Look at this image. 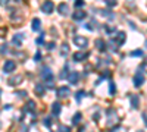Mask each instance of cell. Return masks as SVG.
Here are the masks:
<instances>
[{
    "mask_svg": "<svg viewBox=\"0 0 147 132\" xmlns=\"http://www.w3.org/2000/svg\"><path fill=\"white\" fill-rule=\"evenodd\" d=\"M41 79L46 82V85L49 88H53L55 87V79H53V72L49 66H44L41 69Z\"/></svg>",
    "mask_w": 147,
    "mask_h": 132,
    "instance_id": "cell-1",
    "label": "cell"
},
{
    "mask_svg": "<svg viewBox=\"0 0 147 132\" xmlns=\"http://www.w3.org/2000/svg\"><path fill=\"white\" fill-rule=\"evenodd\" d=\"M125 40H127V35H125V32H122V31L113 32V35H112V41H113L118 47L124 44V43H125Z\"/></svg>",
    "mask_w": 147,
    "mask_h": 132,
    "instance_id": "cell-2",
    "label": "cell"
},
{
    "mask_svg": "<svg viewBox=\"0 0 147 132\" xmlns=\"http://www.w3.org/2000/svg\"><path fill=\"white\" fill-rule=\"evenodd\" d=\"M74 44L80 49H85V47H88V40L87 37H82V35H75L74 37Z\"/></svg>",
    "mask_w": 147,
    "mask_h": 132,
    "instance_id": "cell-3",
    "label": "cell"
},
{
    "mask_svg": "<svg viewBox=\"0 0 147 132\" xmlns=\"http://www.w3.org/2000/svg\"><path fill=\"white\" fill-rule=\"evenodd\" d=\"M143 69H144V65H140L138 72L136 74V76H134V85H136V87H141L143 84H144V75L141 74Z\"/></svg>",
    "mask_w": 147,
    "mask_h": 132,
    "instance_id": "cell-4",
    "label": "cell"
},
{
    "mask_svg": "<svg viewBox=\"0 0 147 132\" xmlns=\"http://www.w3.org/2000/svg\"><path fill=\"white\" fill-rule=\"evenodd\" d=\"M41 10L44 12V13H52V12L55 10V3L52 2V0H46V2L41 5Z\"/></svg>",
    "mask_w": 147,
    "mask_h": 132,
    "instance_id": "cell-5",
    "label": "cell"
},
{
    "mask_svg": "<svg viewBox=\"0 0 147 132\" xmlns=\"http://www.w3.org/2000/svg\"><path fill=\"white\" fill-rule=\"evenodd\" d=\"M90 57V52H77L74 54V60L75 62H84Z\"/></svg>",
    "mask_w": 147,
    "mask_h": 132,
    "instance_id": "cell-6",
    "label": "cell"
},
{
    "mask_svg": "<svg viewBox=\"0 0 147 132\" xmlns=\"http://www.w3.org/2000/svg\"><path fill=\"white\" fill-rule=\"evenodd\" d=\"M16 69V63L13 60H6L5 65H3V72L5 74H10V72H13Z\"/></svg>",
    "mask_w": 147,
    "mask_h": 132,
    "instance_id": "cell-7",
    "label": "cell"
},
{
    "mask_svg": "<svg viewBox=\"0 0 147 132\" xmlns=\"http://www.w3.org/2000/svg\"><path fill=\"white\" fill-rule=\"evenodd\" d=\"M56 94H57L59 98H66V97H69V94H71L69 87H60V88H57Z\"/></svg>",
    "mask_w": 147,
    "mask_h": 132,
    "instance_id": "cell-8",
    "label": "cell"
},
{
    "mask_svg": "<svg viewBox=\"0 0 147 132\" xmlns=\"http://www.w3.org/2000/svg\"><path fill=\"white\" fill-rule=\"evenodd\" d=\"M72 18H74V21H78V22H80V21H82V19L87 18V12L82 10V9H77Z\"/></svg>",
    "mask_w": 147,
    "mask_h": 132,
    "instance_id": "cell-9",
    "label": "cell"
},
{
    "mask_svg": "<svg viewBox=\"0 0 147 132\" xmlns=\"http://www.w3.org/2000/svg\"><path fill=\"white\" fill-rule=\"evenodd\" d=\"M68 81L71 82V84H77L78 81H80V72H77V70H74V72H71V74H68Z\"/></svg>",
    "mask_w": 147,
    "mask_h": 132,
    "instance_id": "cell-10",
    "label": "cell"
},
{
    "mask_svg": "<svg viewBox=\"0 0 147 132\" xmlns=\"http://www.w3.org/2000/svg\"><path fill=\"white\" fill-rule=\"evenodd\" d=\"M60 112H62V104H60L59 101L53 103V106H52V115L53 116H59Z\"/></svg>",
    "mask_w": 147,
    "mask_h": 132,
    "instance_id": "cell-11",
    "label": "cell"
},
{
    "mask_svg": "<svg viewBox=\"0 0 147 132\" xmlns=\"http://www.w3.org/2000/svg\"><path fill=\"white\" fill-rule=\"evenodd\" d=\"M57 12H59L62 16H66V15L69 13V6H68L66 3H60L59 7H57Z\"/></svg>",
    "mask_w": 147,
    "mask_h": 132,
    "instance_id": "cell-12",
    "label": "cell"
},
{
    "mask_svg": "<svg viewBox=\"0 0 147 132\" xmlns=\"http://www.w3.org/2000/svg\"><path fill=\"white\" fill-rule=\"evenodd\" d=\"M22 82V76H12V78H9V81H7V84L9 85H12V87H15V85H18V84H21Z\"/></svg>",
    "mask_w": 147,
    "mask_h": 132,
    "instance_id": "cell-13",
    "label": "cell"
},
{
    "mask_svg": "<svg viewBox=\"0 0 147 132\" xmlns=\"http://www.w3.org/2000/svg\"><path fill=\"white\" fill-rule=\"evenodd\" d=\"M31 28H32V31H35V32H38L40 31V28H41V22H40V19H32V23H31Z\"/></svg>",
    "mask_w": 147,
    "mask_h": 132,
    "instance_id": "cell-14",
    "label": "cell"
},
{
    "mask_svg": "<svg viewBox=\"0 0 147 132\" xmlns=\"http://www.w3.org/2000/svg\"><path fill=\"white\" fill-rule=\"evenodd\" d=\"M96 47H97L100 52H105V50H106V43H105L102 38H97V40H96Z\"/></svg>",
    "mask_w": 147,
    "mask_h": 132,
    "instance_id": "cell-15",
    "label": "cell"
},
{
    "mask_svg": "<svg viewBox=\"0 0 147 132\" xmlns=\"http://www.w3.org/2000/svg\"><path fill=\"white\" fill-rule=\"evenodd\" d=\"M22 37H24V34H19V35H15L13 40H12V43H13V46H21L22 44Z\"/></svg>",
    "mask_w": 147,
    "mask_h": 132,
    "instance_id": "cell-16",
    "label": "cell"
},
{
    "mask_svg": "<svg viewBox=\"0 0 147 132\" xmlns=\"http://www.w3.org/2000/svg\"><path fill=\"white\" fill-rule=\"evenodd\" d=\"M28 110H30L31 113H34V110H35V103L31 101V100H30V101L27 103V106H25V112H28Z\"/></svg>",
    "mask_w": 147,
    "mask_h": 132,
    "instance_id": "cell-17",
    "label": "cell"
},
{
    "mask_svg": "<svg viewBox=\"0 0 147 132\" xmlns=\"http://www.w3.org/2000/svg\"><path fill=\"white\" fill-rule=\"evenodd\" d=\"M138 100H140V97H138V95H132V97H131V106H132V107H136V109H137V107L140 106Z\"/></svg>",
    "mask_w": 147,
    "mask_h": 132,
    "instance_id": "cell-18",
    "label": "cell"
},
{
    "mask_svg": "<svg viewBox=\"0 0 147 132\" xmlns=\"http://www.w3.org/2000/svg\"><path fill=\"white\" fill-rule=\"evenodd\" d=\"M60 52H62V56H68V53H69V46H68L66 43H63L62 47H60Z\"/></svg>",
    "mask_w": 147,
    "mask_h": 132,
    "instance_id": "cell-19",
    "label": "cell"
},
{
    "mask_svg": "<svg viewBox=\"0 0 147 132\" xmlns=\"http://www.w3.org/2000/svg\"><path fill=\"white\" fill-rule=\"evenodd\" d=\"M35 94L37 95H43L44 94V87L40 85V84H37V85H35Z\"/></svg>",
    "mask_w": 147,
    "mask_h": 132,
    "instance_id": "cell-20",
    "label": "cell"
},
{
    "mask_svg": "<svg viewBox=\"0 0 147 132\" xmlns=\"http://www.w3.org/2000/svg\"><path fill=\"white\" fill-rule=\"evenodd\" d=\"M109 94L110 95H115L116 94V87H115V84L110 81V85H109Z\"/></svg>",
    "mask_w": 147,
    "mask_h": 132,
    "instance_id": "cell-21",
    "label": "cell"
},
{
    "mask_svg": "<svg viewBox=\"0 0 147 132\" xmlns=\"http://www.w3.org/2000/svg\"><path fill=\"white\" fill-rule=\"evenodd\" d=\"M81 117H82V116H81V113H77L75 116L72 117V123H74V125H77V123H80V122H81Z\"/></svg>",
    "mask_w": 147,
    "mask_h": 132,
    "instance_id": "cell-22",
    "label": "cell"
},
{
    "mask_svg": "<svg viewBox=\"0 0 147 132\" xmlns=\"http://www.w3.org/2000/svg\"><path fill=\"white\" fill-rule=\"evenodd\" d=\"M84 95H87V94H85V91H78V92L75 94V100H77V103L81 101V98L84 97Z\"/></svg>",
    "mask_w": 147,
    "mask_h": 132,
    "instance_id": "cell-23",
    "label": "cell"
},
{
    "mask_svg": "<svg viewBox=\"0 0 147 132\" xmlns=\"http://www.w3.org/2000/svg\"><path fill=\"white\" fill-rule=\"evenodd\" d=\"M131 56L132 57H141L143 56V50H140V49L138 50H134V52H131Z\"/></svg>",
    "mask_w": 147,
    "mask_h": 132,
    "instance_id": "cell-24",
    "label": "cell"
},
{
    "mask_svg": "<svg viewBox=\"0 0 147 132\" xmlns=\"http://www.w3.org/2000/svg\"><path fill=\"white\" fill-rule=\"evenodd\" d=\"M68 70H69V68H68V65H66L65 69L62 70V74H60V79H65V78L68 76Z\"/></svg>",
    "mask_w": 147,
    "mask_h": 132,
    "instance_id": "cell-25",
    "label": "cell"
},
{
    "mask_svg": "<svg viewBox=\"0 0 147 132\" xmlns=\"http://www.w3.org/2000/svg\"><path fill=\"white\" fill-rule=\"evenodd\" d=\"M84 5H85L84 0H75V7H77V9H81Z\"/></svg>",
    "mask_w": 147,
    "mask_h": 132,
    "instance_id": "cell-26",
    "label": "cell"
},
{
    "mask_svg": "<svg viewBox=\"0 0 147 132\" xmlns=\"http://www.w3.org/2000/svg\"><path fill=\"white\" fill-rule=\"evenodd\" d=\"M35 43L38 44V46H43V44H44V34H41V37L37 38V40H35Z\"/></svg>",
    "mask_w": 147,
    "mask_h": 132,
    "instance_id": "cell-27",
    "label": "cell"
},
{
    "mask_svg": "<svg viewBox=\"0 0 147 132\" xmlns=\"http://www.w3.org/2000/svg\"><path fill=\"white\" fill-rule=\"evenodd\" d=\"M44 126H46V128H50V126H52V121H50V117H46V119H44Z\"/></svg>",
    "mask_w": 147,
    "mask_h": 132,
    "instance_id": "cell-28",
    "label": "cell"
},
{
    "mask_svg": "<svg viewBox=\"0 0 147 132\" xmlns=\"http://www.w3.org/2000/svg\"><path fill=\"white\" fill-rule=\"evenodd\" d=\"M106 5H107L109 7H112V6L116 5V0H106Z\"/></svg>",
    "mask_w": 147,
    "mask_h": 132,
    "instance_id": "cell-29",
    "label": "cell"
},
{
    "mask_svg": "<svg viewBox=\"0 0 147 132\" xmlns=\"http://www.w3.org/2000/svg\"><path fill=\"white\" fill-rule=\"evenodd\" d=\"M59 132H71V129H69L68 126H63V125H62V126L59 128Z\"/></svg>",
    "mask_w": 147,
    "mask_h": 132,
    "instance_id": "cell-30",
    "label": "cell"
},
{
    "mask_svg": "<svg viewBox=\"0 0 147 132\" xmlns=\"http://www.w3.org/2000/svg\"><path fill=\"white\" fill-rule=\"evenodd\" d=\"M55 47H56V44L52 41V43H49V44H47V50H53Z\"/></svg>",
    "mask_w": 147,
    "mask_h": 132,
    "instance_id": "cell-31",
    "label": "cell"
},
{
    "mask_svg": "<svg viewBox=\"0 0 147 132\" xmlns=\"http://www.w3.org/2000/svg\"><path fill=\"white\" fill-rule=\"evenodd\" d=\"M0 52H2V53H6V52H7V47H6V44L0 46Z\"/></svg>",
    "mask_w": 147,
    "mask_h": 132,
    "instance_id": "cell-32",
    "label": "cell"
},
{
    "mask_svg": "<svg viewBox=\"0 0 147 132\" xmlns=\"http://www.w3.org/2000/svg\"><path fill=\"white\" fill-rule=\"evenodd\" d=\"M40 57H41V54H40V53H35V56H34V59H35V60H37V62H38V60H40Z\"/></svg>",
    "mask_w": 147,
    "mask_h": 132,
    "instance_id": "cell-33",
    "label": "cell"
},
{
    "mask_svg": "<svg viewBox=\"0 0 147 132\" xmlns=\"http://www.w3.org/2000/svg\"><path fill=\"white\" fill-rule=\"evenodd\" d=\"M9 3V0H0V5H2V6H6Z\"/></svg>",
    "mask_w": 147,
    "mask_h": 132,
    "instance_id": "cell-34",
    "label": "cell"
},
{
    "mask_svg": "<svg viewBox=\"0 0 147 132\" xmlns=\"http://www.w3.org/2000/svg\"><path fill=\"white\" fill-rule=\"evenodd\" d=\"M16 95H19V97H24V95H27V92L22 91V92H19V94H16Z\"/></svg>",
    "mask_w": 147,
    "mask_h": 132,
    "instance_id": "cell-35",
    "label": "cell"
},
{
    "mask_svg": "<svg viewBox=\"0 0 147 132\" xmlns=\"http://www.w3.org/2000/svg\"><path fill=\"white\" fill-rule=\"evenodd\" d=\"M143 119H144V122H146V125H147V115H146V113L143 115Z\"/></svg>",
    "mask_w": 147,
    "mask_h": 132,
    "instance_id": "cell-36",
    "label": "cell"
},
{
    "mask_svg": "<svg viewBox=\"0 0 147 132\" xmlns=\"http://www.w3.org/2000/svg\"><path fill=\"white\" fill-rule=\"evenodd\" d=\"M15 2H21V0H15Z\"/></svg>",
    "mask_w": 147,
    "mask_h": 132,
    "instance_id": "cell-37",
    "label": "cell"
},
{
    "mask_svg": "<svg viewBox=\"0 0 147 132\" xmlns=\"http://www.w3.org/2000/svg\"><path fill=\"white\" fill-rule=\"evenodd\" d=\"M0 94H2V90H0Z\"/></svg>",
    "mask_w": 147,
    "mask_h": 132,
    "instance_id": "cell-38",
    "label": "cell"
},
{
    "mask_svg": "<svg viewBox=\"0 0 147 132\" xmlns=\"http://www.w3.org/2000/svg\"><path fill=\"white\" fill-rule=\"evenodd\" d=\"M146 46H147V41H146Z\"/></svg>",
    "mask_w": 147,
    "mask_h": 132,
    "instance_id": "cell-39",
    "label": "cell"
},
{
    "mask_svg": "<svg viewBox=\"0 0 147 132\" xmlns=\"http://www.w3.org/2000/svg\"><path fill=\"white\" fill-rule=\"evenodd\" d=\"M138 132H143V131H138Z\"/></svg>",
    "mask_w": 147,
    "mask_h": 132,
    "instance_id": "cell-40",
    "label": "cell"
},
{
    "mask_svg": "<svg viewBox=\"0 0 147 132\" xmlns=\"http://www.w3.org/2000/svg\"><path fill=\"white\" fill-rule=\"evenodd\" d=\"M146 62H147V60H146Z\"/></svg>",
    "mask_w": 147,
    "mask_h": 132,
    "instance_id": "cell-41",
    "label": "cell"
}]
</instances>
